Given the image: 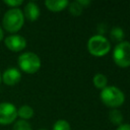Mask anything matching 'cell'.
<instances>
[{"instance_id":"cell-8","label":"cell","mask_w":130,"mask_h":130,"mask_svg":"<svg viewBox=\"0 0 130 130\" xmlns=\"http://www.w3.org/2000/svg\"><path fill=\"white\" fill-rule=\"evenodd\" d=\"M20 78H21V74L16 68H8L2 76L4 83H6L8 85L16 84L20 80Z\"/></svg>"},{"instance_id":"cell-22","label":"cell","mask_w":130,"mask_h":130,"mask_svg":"<svg viewBox=\"0 0 130 130\" xmlns=\"http://www.w3.org/2000/svg\"><path fill=\"white\" fill-rule=\"evenodd\" d=\"M2 38H3V30H2V28L0 27V41L2 40Z\"/></svg>"},{"instance_id":"cell-14","label":"cell","mask_w":130,"mask_h":130,"mask_svg":"<svg viewBox=\"0 0 130 130\" xmlns=\"http://www.w3.org/2000/svg\"><path fill=\"white\" fill-rule=\"evenodd\" d=\"M124 37H125L124 30L121 27H114L111 30V38L114 41H117V42H120L121 43L122 40L124 39Z\"/></svg>"},{"instance_id":"cell-4","label":"cell","mask_w":130,"mask_h":130,"mask_svg":"<svg viewBox=\"0 0 130 130\" xmlns=\"http://www.w3.org/2000/svg\"><path fill=\"white\" fill-rule=\"evenodd\" d=\"M18 65L26 73H35L41 67L39 56L32 52H26L18 57Z\"/></svg>"},{"instance_id":"cell-21","label":"cell","mask_w":130,"mask_h":130,"mask_svg":"<svg viewBox=\"0 0 130 130\" xmlns=\"http://www.w3.org/2000/svg\"><path fill=\"white\" fill-rule=\"evenodd\" d=\"M78 3L82 6V5H87V4H90V1H85V0H78Z\"/></svg>"},{"instance_id":"cell-7","label":"cell","mask_w":130,"mask_h":130,"mask_svg":"<svg viewBox=\"0 0 130 130\" xmlns=\"http://www.w3.org/2000/svg\"><path fill=\"white\" fill-rule=\"evenodd\" d=\"M5 45L9 50L14 51V52H18V51H21L25 48L26 41L21 36L12 35V36H9L5 39Z\"/></svg>"},{"instance_id":"cell-19","label":"cell","mask_w":130,"mask_h":130,"mask_svg":"<svg viewBox=\"0 0 130 130\" xmlns=\"http://www.w3.org/2000/svg\"><path fill=\"white\" fill-rule=\"evenodd\" d=\"M117 130H130V124H121Z\"/></svg>"},{"instance_id":"cell-12","label":"cell","mask_w":130,"mask_h":130,"mask_svg":"<svg viewBox=\"0 0 130 130\" xmlns=\"http://www.w3.org/2000/svg\"><path fill=\"white\" fill-rule=\"evenodd\" d=\"M107 82H108L107 77L102 73H96L93 76V84L96 88H101V89L105 88L107 85Z\"/></svg>"},{"instance_id":"cell-17","label":"cell","mask_w":130,"mask_h":130,"mask_svg":"<svg viewBox=\"0 0 130 130\" xmlns=\"http://www.w3.org/2000/svg\"><path fill=\"white\" fill-rule=\"evenodd\" d=\"M13 130H31V127L25 120H19L13 125Z\"/></svg>"},{"instance_id":"cell-20","label":"cell","mask_w":130,"mask_h":130,"mask_svg":"<svg viewBox=\"0 0 130 130\" xmlns=\"http://www.w3.org/2000/svg\"><path fill=\"white\" fill-rule=\"evenodd\" d=\"M98 29H99V31H100V34H104L106 30H107V26L104 24V23H101L100 25H99V27H98Z\"/></svg>"},{"instance_id":"cell-24","label":"cell","mask_w":130,"mask_h":130,"mask_svg":"<svg viewBox=\"0 0 130 130\" xmlns=\"http://www.w3.org/2000/svg\"><path fill=\"white\" fill-rule=\"evenodd\" d=\"M40 130H46V129H40Z\"/></svg>"},{"instance_id":"cell-9","label":"cell","mask_w":130,"mask_h":130,"mask_svg":"<svg viewBox=\"0 0 130 130\" xmlns=\"http://www.w3.org/2000/svg\"><path fill=\"white\" fill-rule=\"evenodd\" d=\"M24 15L25 17L30 20H37L40 16V8L35 2H28L24 7Z\"/></svg>"},{"instance_id":"cell-3","label":"cell","mask_w":130,"mask_h":130,"mask_svg":"<svg viewBox=\"0 0 130 130\" xmlns=\"http://www.w3.org/2000/svg\"><path fill=\"white\" fill-rule=\"evenodd\" d=\"M111 49L110 42L102 35L92 36L87 42V50L88 52L96 57H101L106 55Z\"/></svg>"},{"instance_id":"cell-6","label":"cell","mask_w":130,"mask_h":130,"mask_svg":"<svg viewBox=\"0 0 130 130\" xmlns=\"http://www.w3.org/2000/svg\"><path fill=\"white\" fill-rule=\"evenodd\" d=\"M17 116V110L10 103L0 104V124L7 125L12 123Z\"/></svg>"},{"instance_id":"cell-2","label":"cell","mask_w":130,"mask_h":130,"mask_svg":"<svg viewBox=\"0 0 130 130\" xmlns=\"http://www.w3.org/2000/svg\"><path fill=\"white\" fill-rule=\"evenodd\" d=\"M101 99L106 106L111 108H117L124 103L125 95L123 91L116 86H106L102 89Z\"/></svg>"},{"instance_id":"cell-13","label":"cell","mask_w":130,"mask_h":130,"mask_svg":"<svg viewBox=\"0 0 130 130\" xmlns=\"http://www.w3.org/2000/svg\"><path fill=\"white\" fill-rule=\"evenodd\" d=\"M109 118H110V121L113 124H116V125H121V123L123 121V115H122V113L119 110H116V109L112 110L109 113Z\"/></svg>"},{"instance_id":"cell-1","label":"cell","mask_w":130,"mask_h":130,"mask_svg":"<svg viewBox=\"0 0 130 130\" xmlns=\"http://www.w3.org/2000/svg\"><path fill=\"white\" fill-rule=\"evenodd\" d=\"M24 21L23 13L18 8H11L5 12L2 18L4 28L9 32H15L22 27Z\"/></svg>"},{"instance_id":"cell-15","label":"cell","mask_w":130,"mask_h":130,"mask_svg":"<svg viewBox=\"0 0 130 130\" xmlns=\"http://www.w3.org/2000/svg\"><path fill=\"white\" fill-rule=\"evenodd\" d=\"M69 5V11L71 14H73L74 16H78L81 14L82 12V6L78 3V1H74V2H71L68 4Z\"/></svg>"},{"instance_id":"cell-16","label":"cell","mask_w":130,"mask_h":130,"mask_svg":"<svg viewBox=\"0 0 130 130\" xmlns=\"http://www.w3.org/2000/svg\"><path fill=\"white\" fill-rule=\"evenodd\" d=\"M53 130H70V125L66 120H58L55 122Z\"/></svg>"},{"instance_id":"cell-10","label":"cell","mask_w":130,"mask_h":130,"mask_svg":"<svg viewBox=\"0 0 130 130\" xmlns=\"http://www.w3.org/2000/svg\"><path fill=\"white\" fill-rule=\"evenodd\" d=\"M69 2L67 0H47L45 5L51 11H61L67 7Z\"/></svg>"},{"instance_id":"cell-18","label":"cell","mask_w":130,"mask_h":130,"mask_svg":"<svg viewBox=\"0 0 130 130\" xmlns=\"http://www.w3.org/2000/svg\"><path fill=\"white\" fill-rule=\"evenodd\" d=\"M4 3L9 5V6L16 7V6H18V5H20L22 3V0H5Z\"/></svg>"},{"instance_id":"cell-23","label":"cell","mask_w":130,"mask_h":130,"mask_svg":"<svg viewBox=\"0 0 130 130\" xmlns=\"http://www.w3.org/2000/svg\"><path fill=\"white\" fill-rule=\"evenodd\" d=\"M0 81H1V73H0Z\"/></svg>"},{"instance_id":"cell-5","label":"cell","mask_w":130,"mask_h":130,"mask_svg":"<svg viewBox=\"0 0 130 130\" xmlns=\"http://www.w3.org/2000/svg\"><path fill=\"white\" fill-rule=\"evenodd\" d=\"M113 60L120 67L130 66V43L121 42L119 43L113 52Z\"/></svg>"},{"instance_id":"cell-11","label":"cell","mask_w":130,"mask_h":130,"mask_svg":"<svg viewBox=\"0 0 130 130\" xmlns=\"http://www.w3.org/2000/svg\"><path fill=\"white\" fill-rule=\"evenodd\" d=\"M17 115L22 119H29L34 116V110L31 107H29L27 105H23L18 109Z\"/></svg>"}]
</instances>
